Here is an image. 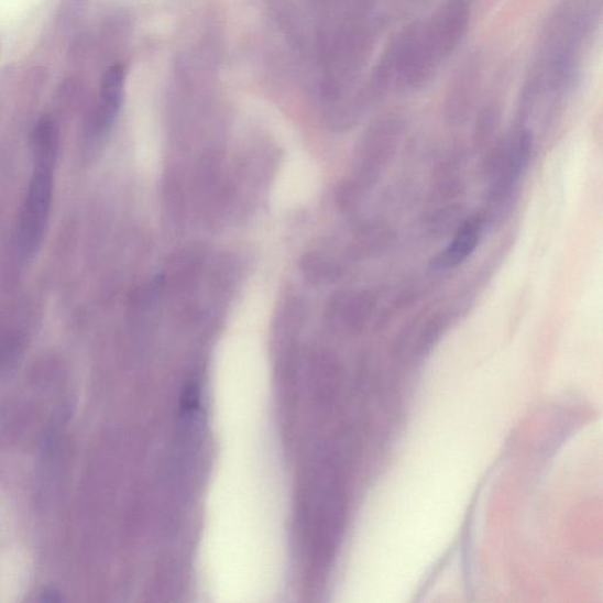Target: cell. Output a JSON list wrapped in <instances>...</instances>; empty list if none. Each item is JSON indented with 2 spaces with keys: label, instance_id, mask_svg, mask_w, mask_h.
Returning <instances> with one entry per match:
<instances>
[{
  "label": "cell",
  "instance_id": "obj_6",
  "mask_svg": "<svg viewBox=\"0 0 603 603\" xmlns=\"http://www.w3.org/2000/svg\"><path fill=\"white\" fill-rule=\"evenodd\" d=\"M489 223L482 213L467 217L458 226L449 244L430 260L432 271H449L463 264L478 249Z\"/></svg>",
  "mask_w": 603,
  "mask_h": 603
},
{
  "label": "cell",
  "instance_id": "obj_9",
  "mask_svg": "<svg viewBox=\"0 0 603 603\" xmlns=\"http://www.w3.org/2000/svg\"><path fill=\"white\" fill-rule=\"evenodd\" d=\"M58 149V129L55 122L44 117L33 131L35 162L55 164Z\"/></svg>",
  "mask_w": 603,
  "mask_h": 603
},
{
  "label": "cell",
  "instance_id": "obj_5",
  "mask_svg": "<svg viewBox=\"0 0 603 603\" xmlns=\"http://www.w3.org/2000/svg\"><path fill=\"white\" fill-rule=\"evenodd\" d=\"M481 75V64L473 58L462 66L452 80L445 103L446 120L449 125H463L471 117Z\"/></svg>",
  "mask_w": 603,
  "mask_h": 603
},
{
  "label": "cell",
  "instance_id": "obj_12",
  "mask_svg": "<svg viewBox=\"0 0 603 603\" xmlns=\"http://www.w3.org/2000/svg\"><path fill=\"white\" fill-rule=\"evenodd\" d=\"M43 601L53 602V601H61L62 596L56 590H46L43 594Z\"/></svg>",
  "mask_w": 603,
  "mask_h": 603
},
{
  "label": "cell",
  "instance_id": "obj_7",
  "mask_svg": "<svg viewBox=\"0 0 603 603\" xmlns=\"http://www.w3.org/2000/svg\"><path fill=\"white\" fill-rule=\"evenodd\" d=\"M381 300V292L365 288L340 294L333 302V311H338L343 322L353 329H362L375 317Z\"/></svg>",
  "mask_w": 603,
  "mask_h": 603
},
{
  "label": "cell",
  "instance_id": "obj_10",
  "mask_svg": "<svg viewBox=\"0 0 603 603\" xmlns=\"http://www.w3.org/2000/svg\"><path fill=\"white\" fill-rule=\"evenodd\" d=\"M500 127L498 109L489 106L482 109L473 133V142L478 153H484L495 141Z\"/></svg>",
  "mask_w": 603,
  "mask_h": 603
},
{
  "label": "cell",
  "instance_id": "obj_2",
  "mask_svg": "<svg viewBox=\"0 0 603 603\" xmlns=\"http://www.w3.org/2000/svg\"><path fill=\"white\" fill-rule=\"evenodd\" d=\"M534 153V136L529 129L522 127L511 136L497 140L484 151L481 174L489 182L487 212L482 213L490 223L507 210L515 200L518 187L528 171Z\"/></svg>",
  "mask_w": 603,
  "mask_h": 603
},
{
  "label": "cell",
  "instance_id": "obj_8",
  "mask_svg": "<svg viewBox=\"0 0 603 603\" xmlns=\"http://www.w3.org/2000/svg\"><path fill=\"white\" fill-rule=\"evenodd\" d=\"M125 83V69L122 64H114L107 70L102 86H100V107L98 112V125L106 129L114 120L119 112Z\"/></svg>",
  "mask_w": 603,
  "mask_h": 603
},
{
  "label": "cell",
  "instance_id": "obj_3",
  "mask_svg": "<svg viewBox=\"0 0 603 603\" xmlns=\"http://www.w3.org/2000/svg\"><path fill=\"white\" fill-rule=\"evenodd\" d=\"M406 121L397 113L384 114L366 131L360 145L357 173L347 182L349 191L359 200L372 190L397 156L406 136Z\"/></svg>",
  "mask_w": 603,
  "mask_h": 603
},
{
  "label": "cell",
  "instance_id": "obj_1",
  "mask_svg": "<svg viewBox=\"0 0 603 603\" xmlns=\"http://www.w3.org/2000/svg\"><path fill=\"white\" fill-rule=\"evenodd\" d=\"M468 24L464 0H449L426 21L407 26L385 50L374 78L375 95H405L426 87L461 43Z\"/></svg>",
  "mask_w": 603,
  "mask_h": 603
},
{
  "label": "cell",
  "instance_id": "obj_4",
  "mask_svg": "<svg viewBox=\"0 0 603 603\" xmlns=\"http://www.w3.org/2000/svg\"><path fill=\"white\" fill-rule=\"evenodd\" d=\"M54 165L35 162L29 184L19 222V244L28 257L37 253L45 238L54 196Z\"/></svg>",
  "mask_w": 603,
  "mask_h": 603
},
{
  "label": "cell",
  "instance_id": "obj_11",
  "mask_svg": "<svg viewBox=\"0 0 603 603\" xmlns=\"http://www.w3.org/2000/svg\"><path fill=\"white\" fill-rule=\"evenodd\" d=\"M449 325V318L445 313L432 314L418 333L416 353L426 355L437 344Z\"/></svg>",
  "mask_w": 603,
  "mask_h": 603
}]
</instances>
